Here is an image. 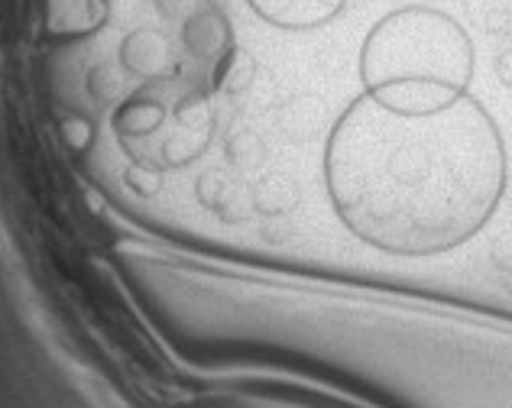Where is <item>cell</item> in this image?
I'll use <instances>...</instances> for the list:
<instances>
[{"label":"cell","instance_id":"277c9868","mask_svg":"<svg viewBox=\"0 0 512 408\" xmlns=\"http://www.w3.org/2000/svg\"><path fill=\"white\" fill-rule=\"evenodd\" d=\"M467 17L483 33L503 36L512 30V0H464Z\"/></svg>","mask_w":512,"mask_h":408},{"label":"cell","instance_id":"6da1fadb","mask_svg":"<svg viewBox=\"0 0 512 408\" xmlns=\"http://www.w3.org/2000/svg\"><path fill=\"white\" fill-rule=\"evenodd\" d=\"M506 143L477 98L431 114L389 111L357 94L325 143L338 221L386 256H441L474 240L506 192Z\"/></svg>","mask_w":512,"mask_h":408},{"label":"cell","instance_id":"8992f818","mask_svg":"<svg viewBox=\"0 0 512 408\" xmlns=\"http://www.w3.org/2000/svg\"><path fill=\"white\" fill-rule=\"evenodd\" d=\"M496 75H500L503 85H509V88H512V46H509V49H503L500 56H496Z\"/></svg>","mask_w":512,"mask_h":408},{"label":"cell","instance_id":"7a4b0ae2","mask_svg":"<svg viewBox=\"0 0 512 408\" xmlns=\"http://www.w3.org/2000/svg\"><path fill=\"white\" fill-rule=\"evenodd\" d=\"M474 43L435 7H399L360 49L363 91L399 114H431L461 101L474 78Z\"/></svg>","mask_w":512,"mask_h":408},{"label":"cell","instance_id":"5b68a950","mask_svg":"<svg viewBox=\"0 0 512 408\" xmlns=\"http://www.w3.org/2000/svg\"><path fill=\"white\" fill-rule=\"evenodd\" d=\"M94 7L98 0H52V30L59 33H85L94 30Z\"/></svg>","mask_w":512,"mask_h":408},{"label":"cell","instance_id":"52a82bcc","mask_svg":"<svg viewBox=\"0 0 512 408\" xmlns=\"http://www.w3.org/2000/svg\"><path fill=\"white\" fill-rule=\"evenodd\" d=\"M399 7H431V0H396Z\"/></svg>","mask_w":512,"mask_h":408},{"label":"cell","instance_id":"3957f363","mask_svg":"<svg viewBox=\"0 0 512 408\" xmlns=\"http://www.w3.org/2000/svg\"><path fill=\"white\" fill-rule=\"evenodd\" d=\"M247 7L279 30H318L347 7V0H247Z\"/></svg>","mask_w":512,"mask_h":408}]
</instances>
